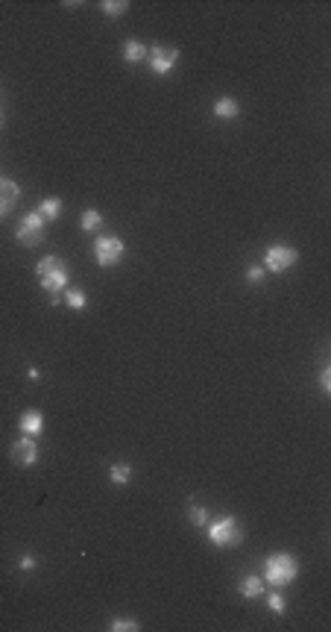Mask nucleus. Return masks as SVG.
Wrapping results in <instances>:
<instances>
[{
	"label": "nucleus",
	"instance_id": "f3484780",
	"mask_svg": "<svg viewBox=\"0 0 331 632\" xmlns=\"http://www.w3.org/2000/svg\"><path fill=\"white\" fill-rule=\"evenodd\" d=\"M80 227H82L85 233L100 230V227H103V215L97 212V209H85V212H82V218H80Z\"/></svg>",
	"mask_w": 331,
	"mask_h": 632
},
{
	"label": "nucleus",
	"instance_id": "412c9836",
	"mask_svg": "<svg viewBox=\"0 0 331 632\" xmlns=\"http://www.w3.org/2000/svg\"><path fill=\"white\" fill-rule=\"evenodd\" d=\"M267 609H270V612H275V615H284V612H288V600H284L279 591H273L267 597Z\"/></svg>",
	"mask_w": 331,
	"mask_h": 632
},
{
	"label": "nucleus",
	"instance_id": "20e7f679",
	"mask_svg": "<svg viewBox=\"0 0 331 632\" xmlns=\"http://www.w3.org/2000/svg\"><path fill=\"white\" fill-rule=\"evenodd\" d=\"M126 253L124 238L117 235H97L94 238V262L100 268H115Z\"/></svg>",
	"mask_w": 331,
	"mask_h": 632
},
{
	"label": "nucleus",
	"instance_id": "aec40b11",
	"mask_svg": "<svg viewBox=\"0 0 331 632\" xmlns=\"http://www.w3.org/2000/svg\"><path fill=\"white\" fill-rule=\"evenodd\" d=\"M187 518H191L194 527H205L208 524V509L200 506V503H191V509H187Z\"/></svg>",
	"mask_w": 331,
	"mask_h": 632
},
{
	"label": "nucleus",
	"instance_id": "f03ea898",
	"mask_svg": "<svg viewBox=\"0 0 331 632\" xmlns=\"http://www.w3.org/2000/svg\"><path fill=\"white\" fill-rule=\"evenodd\" d=\"M203 529H205L208 541H212L214 547H220V550L240 547V544H244V529H240V520L231 518V515H223V518H217V520H208Z\"/></svg>",
	"mask_w": 331,
	"mask_h": 632
},
{
	"label": "nucleus",
	"instance_id": "a211bd4d",
	"mask_svg": "<svg viewBox=\"0 0 331 632\" xmlns=\"http://www.w3.org/2000/svg\"><path fill=\"white\" fill-rule=\"evenodd\" d=\"M62 294H65V297H62V300H65V303H68V306H71V309H85V303H88V297H85V291H82V288H65Z\"/></svg>",
	"mask_w": 331,
	"mask_h": 632
},
{
	"label": "nucleus",
	"instance_id": "f8f14e48",
	"mask_svg": "<svg viewBox=\"0 0 331 632\" xmlns=\"http://www.w3.org/2000/svg\"><path fill=\"white\" fill-rule=\"evenodd\" d=\"M238 591H240V597H247V600H255V597L264 594V580H261V576H255V573H247L244 580H240Z\"/></svg>",
	"mask_w": 331,
	"mask_h": 632
},
{
	"label": "nucleus",
	"instance_id": "2eb2a0df",
	"mask_svg": "<svg viewBox=\"0 0 331 632\" xmlns=\"http://www.w3.org/2000/svg\"><path fill=\"white\" fill-rule=\"evenodd\" d=\"M109 476H112V483L115 485H129V479H132V467L126 465V462H117V465H112L109 467Z\"/></svg>",
	"mask_w": 331,
	"mask_h": 632
},
{
	"label": "nucleus",
	"instance_id": "1a4fd4ad",
	"mask_svg": "<svg viewBox=\"0 0 331 632\" xmlns=\"http://www.w3.org/2000/svg\"><path fill=\"white\" fill-rule=\"evenodd\" d=\"M18 200H21L18 182L9 180V177H0V218H6L9 212H12Z\"/></svg>",
	"mask_w": 331,
	"mask_h": 632
},
{
	"label": "nucleus",
	"instance_id": "ddd939ff",
	"mask_svg": "<svg viewBox=\"0 0 331 632\" xmlns=\"http://www.w3.org/2000/svg\"><path fill=\"white\" fill-rule=\"evenodd\" d=\"M212 109H214V118H223V121H231V118L240 115V106L235 97H217Z\"/></svg>",
	"mask_w": 331,
	"mask_h": 632
},
{
	"label": "nucleus",
	"instance_id": "0eeeda50",
	"mask_svg": "<svg viewBox=\"0 0 331 632\" xmlns=\"http://www.w3.org/2000/svg\"><path fill=\"white\" fill-rule=\"evenodd\" d=\"M176 62H179V50H176V48L152 45L147 50V65H150L152 74H159V77H168V74L176 68Z\"/></svg>",
	"mask_w": 331,
	"mask_h": 632
},
{
	"label": "nucleus",
	"instance_id": "393cba45",
	"mask_svg": "<svg viewBox=\"0 0 331 632\" xmlns=\"http://www.w3.org/2000/svg\"><path fill=\"white\" fill-rule=\"evenodd\" d=\"M62 303V294H50V306H59Z\"/></svg>",
	"mask_w": 331,
	"mask_h": 632
},
{
	"label": "nucleus",
	"instance_id": "9d476101",
	"mask_svg": "<svg viewBox=\"0 0 331 632\" xmlns=\"http://www.w3.org/2000/svg\"><path fill=\"white\" fill-rule=\"evenodd\" d=\"M18 430L21 435H30V439H36V435H41L44 430V415L38 409H27V412H21V418H18Z\"/></svg>",
	"mask_w": 331,
	"mask_h": 632
},
{
	"label": "nucleus",
	"instance_id": "7ed1b4c3",
	"mask_svg": "<svg viewBox=\"0 0 331 632\" xmlns=\"http://www.w3.org/2000/svg\"><path fill=\"white\" fill-rule=\"evenodd\" d=\"M36 277L41 282V288L44 291H50V294H62L65 288H68V265H65V259L59 256H44L38 259V265H36Z\"/></svg>",
	"mask_w": 331,
	"mask_h": 632
},
{
	"label": "nucleus",
	"instance_id": "dca6fc26",
	"mask_svg": "<svg viewBox=\"0 0 331 632\" xmlns=\"http://www.w3.org/2000/svg\"><path fill=\"white\" fill-rule=\"evenodd\" d=\"M100 9H103L106 18H124L129 12V3L126 0H103Z\"/></svg>",
	"mask_w": 331,
	"mask_h": 632
},
{
	"label": "nucleus",
	"instance_id": "5701e85b",
	"mask_svg": "<svg viewBox=\"0 0 331 632\" xmlns=\"http://www.w3.org/2000/svg\"><path fill=\"white\" fill-rule=\"evenodd\" d=\"M36 565H38V562H36V556H30V553H27V556H21V559H18V568H21V571H27V573H30V571H36Z\"/></svg>",
	"mask_w": 331,
	"mask_h": 632
},
{
	"label": "nucleus",
	"instance_id": "f257e3e1",
	"mask_svg": "<svg viewBox=\"0 0 331 632\" xmlns=\"http://www.w3.org/2000/svg\"><path fill=\"white\" fill-rule=\"evenodd\" d=\"M299 576V562L290 553H270L261 565V580L270 588H284Z\"/></svg>",
	"mask_w": 331,
	"mask_h": 632
},
{
	"label": "nucleus",
	"instance_id": "4468645a",
	"mask_svg": "<svg viewBox=\"0 0 331 632\" xmlns=\"http://www.w3.org/2000/svg\"><path fill=\"white\" fill-rule=\"evenodd\" d=\"M36 212H38L47 224H53V221H56V218L62 215V200H59V198H44V200L38 203Z\"/></svg>",
	"mask_w": 331,
	"mask_h": 632
},
{
	"label": "nucleus",
	"instance_id": "39448f33",
	"mask_svg": "<svg viewBox=\"0 0 331 632\" xmlns=\"http://www.w3.org/2000/svg\"><path fill=\"white\" fill-rule=\"evenodd\" d=\"M296 262H299V250L293 244H270L267 253H264V271L267 274H284Z\"/></svg>",
	"mask_w": 331,
	"mask_h": 632
},
{
	"label": "nucleus",
	"instance_id": "b1692460",
	"mask_svg": "<svg viewBox=\"0 0 331 632\" xmlns=\"http://www.w3.org/2000/svg\"><path fill=\"white\" fill-rule=\"evenodd\" d=\"M319 386H323V394H331V368L326 365L323 374H319Z\"/></svg>",
	"mask_w": 331,
	"mask_h": 632
},
{
	"label": "nucleus",
	"instance_id": "6ab92c4d",
	"mask_svg": "<svg viewBox=\"0 0 331 632\" xmlns=\"http://www.w3.org/2000/svg\"><path fill=\"white\" fill-rule=\"evenodd\" d=\"M109 629L112 632H138V620L135 618H115L112 624H109Z\"/></svg>",
	"mask_w": 331,
	"mask_h": 632
},
{
	"label": "nucleus",
	"instance_id": "6e6552de",
	"mask_svg": "<svg viewBox=\"0 0 331 632\" xmlns=\"http://www.w3.org/2000/svg\"><path fill=\"white\" fill-rule=\"evenodd\" d=\"M9 459H12V465H18V467H32V465L38 462V444H36V439L21 435L12 447H9Z\"/></svg>",
	"mask_w": 331,
	"mask_h": 632
},
{
	"label": "nucleus",
	"instance_id": "4be33fe9",
	"mask_svg": "<svg viewBox=\"0 0 331 632\" xmlns=\"http://www.w3.org/2000/svg\"><path fill=\"white\" fill-rule=\"evenodd\" d=\"M264 277H267V271H264V265H249V268H247V280L252 282V286H258V282H264Z\"/></svg>",
	"mask_w": 331,
	"mask_h": 632
},
{
	"label": "nucleus",
	"instance_id": "423d86ee",
	"mask_svg": "<svg viewBox=\"0 0 331 632\" xmlns=\"http://www.w3.org/2000/svg\"><path fill=\"white\" fill-rule=\"evenodd\" d=\"M44 235H47V221H44L36 209L21 218V224H18V230H15V238L24 247H38L44 242Z\"/></svg>",
	"mask_w": 331,
	"mask_h": 632
},
{
	"label": "nucleus",
	"instance_id": "9b49d317",
	"mask_svg": "<svg viewBox=\"0 0 331 632\" xmlns=\"http://www.w3.org/2000/svg\"><path fill=\"white\" fill-rule=\"evenodd\" d=\"M147 45L144 41H138V39H126L124 41V62L129 65H138V62H144L147 59Z\"/></svg>",
	"mask_w": 331,
	"mask_h": 632
}]
</instances>
